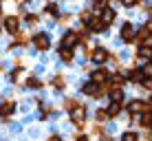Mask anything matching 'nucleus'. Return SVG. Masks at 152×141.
I'll return each instance as SVG.
<instances>
[{
  "label": "nucleus",
  "instance_id": "obj_1",
  "mask_svg": "<svg viewBox=\"0 0 152 141\" xmlns=\"http://www.w3.org/2000/svg\"><path fill=\"white\" fill-rule=\"evenodd\" d=\"M69 115H71V123L75 128H84L86 126V115H88V110H86V106H84V104H77L75 108H73V110H69Z\"/></svg>",
  "mask_w": 152,
  "mask_h": 141
},
{
  "label": "nucleus",
  "instance_id": "obj_2",
  "mask_svg": "<svg viewBox=\"0 0 152 141\" xmlns=\"http://www.w3.org/2000/svg\"><path fill=\"white\" fill-rule=\"evenodd\" d=\"M15 110H18V104H15L13 99H4V102H0V121L7 123V119L11 117Z\"/></svg>",
  "mask_w": 152,
  "mask_h": 141
},
{
  "label": "nucleus",
  "instance_id": "obj_3",
  "mask_svg": "<svg viewBox=\"0 0 152 141\" xmlns=\"http://www.w3.org/2000/svg\"><path fill=\"white\" fill-rule=\"evenodd\" d=\"M33 44H35V49H38L40 53H46V51L51 49V35L49 33H35Z\"/></svg>",
  "mask_w": 152,
  "mask_h": 141
},
{
  "label": "nucleus",
  "instance_id": "obj_4",
  "mask_svg": "<svg viewBox=\"0 0 152 141\" xmlns=\"http://www.w3.org/2000/svg\"><path fill=\"white\" fill-rule=\"evenodd\" d=\"M2 29L9 31V35H15L20 31V18H18V15H7L4 22H2Z\"/></svg>",
  "mask_w": 152,
  "mask_h": 141
},
{
  "label": "nucleus",
  "instance_id": "obj_5",
  "mask_svg": "<svg viewBox=\"0 0 152 141\" xmlns=\"http://www.w3.org/2000/svg\"><path fill=\"white\" fill-rule=\"evenodd\" d=\"M77 44H80V38H77L75 31H66V33L62 35V40H60L62 49H73V46H77Z\"/></svg>",
  "mask_w": 152,
  "mask_h": 141
},
{
  "label": "nucleus",
  "instance_id": "obj_6",
  "mask_svg": "<svg viewBox=\"0 0 152 141\" xmlns=\"http://www.w3.org/2000/svg\"><path fill=\"white\" fill-rule=\"evenodd\" d=\"M91 60L95 62V64H104V62L108 60V51L102 49V46H97V49L91 51Z\"/></svg>",
  "mask_w": 152,
  "mask_h": 141
},
{
  "label": "nucleus",
  "instance_id": "obj_7",
  "mask_svg": "<svg viewBox=\"0 0 152 141\" xmlns=\"http://www.w3.org/2000/svg\"><path fill=\"white\" fill-rule=\"evenodd\" d=\"M82 93L88 97H95L99 99V84H95V82H86V84L82 86Z\"/></svg>",
  "mask_w": 152,
  "mask_h": 141
},
{
  "label": "nucleus",
  "instance_id": "obj_8",
  "mask_svg": "<svg viewBox=\"0 0 152 141\" xmlns=\"http://www.w3.org/2000/svg\"><path fill=\"white\" fill-rule=\"evenodd\" d=\"M106 80H108V71H104V69L91 73V82H95V84H104Z\"/></svg>",
  "mask_w": 152,
  "mask_h": 141
},
{
  "label": "nucleus",
  "instance_id": "obj_9",
  "mask_svg": "<svg viewBox=\"0 0 152 141\" xmlns=\"http://www.w3.org/2000/svg\"><path fill=\"white\" fill-rule=\"evenodd\" d=\"M130 113L139 115V113H145V102H141V99H134V102H130Z\"/></svg>",
  "mask_w": 152,
  "mask_h": 141
},
{
  "label": "nucleus",
  "instance_id": "obj_10",
  "mask_svg": "<svg viewBox=\"0 0 152 141\" xmlns=\"http://www.w3.org/2000/svg\"><path fill=\"white\" fill-rule=\"evenodd\" d=\"M121 40H124V42H132V40H134V31H132L130 24H124V29H121Z\"/></svg>",
  "mask_w": 152,
  "mask_h": 141
},
{
  "label": "nucleus",
  "instance_id": "obj_11",
  "mask_svg": "<svg viewBox=\"0 0 152 141\" xmlns=\"http://www.w3.org/2000/svg\"><path fill=\"white\" fill-rule=\"evenodd\" d=\"M99 18H102V22H104V24L108 27V24H110L113 20H115V11H113L110 7H106V9L102 11V15H99Z\"/></svg>",
  "mask_w": 152,
  "mask_h": 141
},
{
  "label": "nucleus",
  "instance_id": "obj_12",
  "mask_svg": "<svg viewBox=\"0 0 152 141\" xmlns=\"http://www.w3.org/2000/svg\"><path fill=\"white\" fill-rule=\"evenodd\" d=\"M51 86L55 88V91H64V86H66V80L62 75H55L53 80H51Z\"/></svg>",
  "mask_w": 152,
  "mask_h": 141
},
{
  "label": "nucleus",
  "instance_id": "obj_13",
  "mask_svg": "<svg viewBox=\"0 0 152 141\" xmlns=\"http://www.w3.org/2000/svg\"><path fill=\"white\" fill-rule=\"evenodd\" d=\"M60 60L64 62V64H71V62H73V51L71 49H62V46H60Z\"/></svg>",
  "mask_w": 152,
  "mask_h": 141
},
{
  "label": "nucleus",
  "instance_id": "obj_14",
  "mask_svg": "<svg viewBox=\"0 0 152 141\" xmlns=\"http://www.w3.org/2000/svg\"><path fill=\"white\" fill-rule=\"evenodd\" d=\"M106 113H108V117H110V119H113V117H117V115L121 113V106H119V102H113L110 106H108V110H106Z\"/></svg>",
  "mask_w": 152,
  "mask_h": 141
},
{
  "label": "nucleus",
  "instance_id": "obj_15",
  "mask_svg": "<svg viewBox=\"0 0 152 141\" xmlns=\"http://www.w3.org/2000/svg\"><path fill=\"white\" fill-rule=\"evenodd\" d=\"M77 104H80V102H77L75 97H66L64 102H62V108H64V110H73V108H75Z\"/></svg>",
  "mask_w": 152,
  "mask_h": 141
},
{
  "label": "nucleus",
  "instance_id": "obj_16",
  "mask_svg": "<svg viewBox=\"0 0 152 141\" xmlns=\"http://www.w3.org/2000/svg\"><path fill=\"white\" fill-rule=\"evenodd\" d=\"M95 119H97V123H106V121H108V119H110V117H108L106 108H99V110L95 113Z\"/></svg>",
  "mask_w": 152,
  "mask_h": 141
},
{
  "label": "nucleus",
  "instance_id": "obj_17",
  "mask_svg": "<svg viewBox=\"0 0 152 141\" xmlns=\"http://www.w3.org/2000/svg\"><path fill=\"white\" fill-rule=\"evenodd\" d=\"M121 141H139V134H137V132H130V130H128V132L121 134Z\"/></svg>",
  "mask_w": 152,
  "mask_h": 141
},
{
  "label": "nucleus",
  "instance_id": "obj_18",
  "mask_svg": "<svg viewBox=\"0 0 152 141\" xmlns=\"http://www.w3.org/2000/svg\"><path fill=\"white\" fill-rule=\"evenodd\" d=\"M38 15H35V13H27V24H38Z\"/></svg>",
  "mask_w": 152,
  "mask_h": 141
},
{
  "label": "nucleus",
  "instance_id": "obj_19",
  "mask_svg": "<svg viewBox=\"0 0 152 141\" xmlns=\"http://www.w3.org/2000/svg\"><path fill=\"white\" fill-rule=\"evenodd\" d=\"M46 141H64V137H62V134H51Z\"/></svg>",
  "mask_w": 152,
  "mask_h": 141
},
{
  "label": "nucleus",
  "instance_id": "obj_20",
  "mask_svg": "<svg viewBox=\"0 0 152 141\" xmlns=\"http://www.w3.org/2000/svg\"><path fill=\"white\" fill-rule=\"evenodd\" d=\"M143 88H145V91H150V93H152V80H143Z\"/></svg>",
  "mask_w": 152,
  "mask_h": 141
},
{
  "label": "nucleus",
  "instance_id": "obj_21",
  "mask_svg": "<svg viewBox=\"0 0 152 141\" xmlns=\"http://www.w3.org/2000/svg\"><path fill=\"white\" fill-rule=\"evenodd\" d=\"M75 141H88L86 134H75Z\"/></svg>",
  "mask_w": 152,
  "mask_h": 141
},
{
  "label": "nucleus",
  "instance_id": "obj_22",
  "mask_svg": "<svg viewBox=\"0 0 152 141\" xmlns=\"http://www.w3.org/2000/svg\"><path fill=\"white\" fill-rule=\"evenodd\" d=\"M126 7H132V4H137V0H124Z\"/></svg>",
  "mask_w": 152,
  "mask_h": 141
},
{
  "label": "nucleus",
  "instance_id": "obj_23",
  "mask_svg": "<svg viewBox=\"0 0 152 141\" xmlns=\"http://www.w3.org/2000/svg\"><path fill=\"white\" fill-rule=\"evenodd\" d=\"M0 15H2V4H0Z\"/></svg>",
  "mask_w": 152,
  "mask_h": 141
},
{
  "label": "nucleus",
  "instance_id": "obj_24",
  "mask_svg": "<svg viewBox=\"0 0 152 141\" xmlns=\"http://www.w3.org/2000/svg\"><path fill=\"white\" fill-rule=\"evenodd\" d=\"M0 33H2V27H0Z\"/></svg>",
  "mask_w": 152,
  "mask_h": 141
}]
</instances>
